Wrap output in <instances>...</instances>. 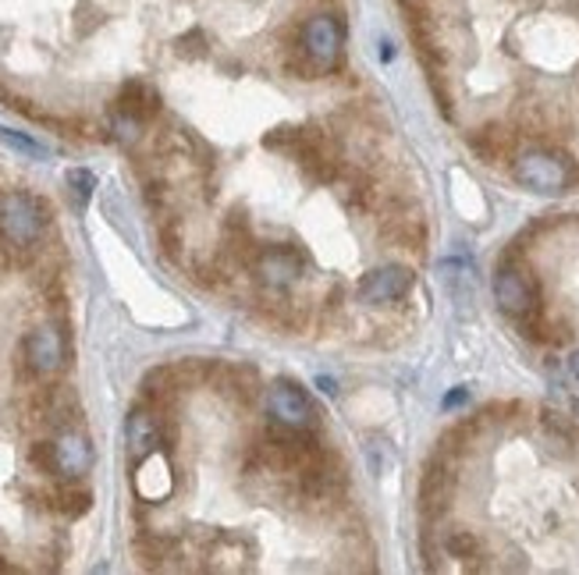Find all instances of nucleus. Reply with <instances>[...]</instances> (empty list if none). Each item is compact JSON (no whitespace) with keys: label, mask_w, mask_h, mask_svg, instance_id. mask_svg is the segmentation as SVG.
Listing matches in <instances>:
<instances>
[{"label":"nucleus","mask_w":579,"mask_h":575,"mask_svg":"<svg viewBox=\"0 0 579 575\" xmlns=\"http://www.w3.org/2000/svg\"><path fill=\"white\" fill-rule=\"evenodd\" d=\"M47 224H50V213L36 196L22 189L0 192V238H4L11 249H22V252L36 249L44 242Z\"/></svg>","instance_id":"f257e3e1"},{"label":"nucleus","mask_w":579,"mask_h":575,"mask_svg":"<svg viewBox=\"0 0 579 575\" xmlns=\"http://www.w3.org/2000/svg\"><path fill=\"white\" fill-rule=\"evenodd\" d=\"M491 288H494L497 310L512 320H522V324H527V320H533L537 310H541V285H537V277L516 260L497 263Z\"/></svg>","instance_id":"f03ea898"},{"label":"nucleus","mask_w":579,"mask_h":575,"mask_svg":"<svg viewBox=\"0 0 579 575\" xmlns=\"http://www.w3.org/2000/svg\"><path fill=\"white\" fill-rule=\"evenodd\" d=\"M512 178L537 196H558L569 189L572 164H569V157L555 150H522L512 160Z\"/></svg>","instance_id":"7ed1b4c3"},{"label":"nucleus","mask_w":579,"mask_h":575,"mask_svg":"<svg viewBox=\"0 0 579 575\" xmlns=\"http://www.w3.org/2000/svg\"><path fill=\"white\" fill-rule=\"evenodd\" d=\"M299 50H303V61H306V72L309 75H328L334 64L342 58V47H345V25L338 15H331V11H320L306 25H303V39H299Z\"/></svg>","instance_id":"20e7f679"},{"label":"nucleus","mask_w":579,"mask_h":575,"mask_svg":"<svg viewBox=\"0 0 579 575\" xmlns=\"http://www.w3.org/2000/svg\"><path fill=\"white\" fill-rule=\"evenodd\" d=\"M22 363L33 373L36 380H50L58 377L69 363V341H64V330L53 324H39L22 338Z\"/></svg>","instance_id":"39448f33"},{"label":"nucleus","mask_w":579,"mask_h":575,"mask_svg":"<svg viewBox=\"0 0 579 575\" xmlns=\"http://www.w3.org/2000/svg\"><path fill=\"white\" fill-rule=\"evenodd\" d=\"M267 412H271V420L278 426H288V430H313L317 426V405L292 380L271 384V391H267Z\"/></svg>","instance_id":"423d86ee"},{"label":"nucleus","mask_w":579,"mask_h":575,"mask_svg":"<svg viewBox=\"0 0 579 575\" xmlns=\"http://www.w3.org/2000/svg\"><path fill=\"white\" fill-rule=\"evenodd\" d=\"M93 470V445L89 437L78 430V426H64V430L53 434L50 440V473L61 476L64 484L69 479H83Z\"/></svg>","instance_id":"0eeeda50"},{"label":"nucleus","mask_w":579,"mask_h":575,"mask_svg":"<svg viewBox=\"0 0 579 575\" xmlns=\"http://www.w3.org/2000/svg\"><path fill=\"white\" fill-rule=\"evenodd\" d=\"M412 288V271L402 263H381L373 266L370 274H362V280L356 285V296L370 305H387L406 299Z\"/></svg>","instance_id":"6e6552de"},{"label":"nucleus","mask_w":579,"mask_h":575,"mask_svg":"<svg viewBox=\"0 0 579 575\" xmlns=\"http://www.w3.org/2000/svg\"><path fill=\"white\" fill-rule=\"evenodd\" d=\"M303 271H306V260L295 246H267L256 257V277L271 291H288L303 277Z\"/></svg>","instance_id":"1a4fd4ad"},{"label":"nucleus","mask_w":579,"mask_h":575,"mask_svg":"<svg viewBox=\"0 0 579 575\" xmlns=\"http://www.w3.org/2000/svg\"><path fill=\"white\" fill-rule=\"evenodd\" d=\"M125 440H128V454L136 462H143L146 454L160 451V445H164V426H160L157 412L150 409H132L128 420H125Z\"/></svg>","instance_id":"9d476101"},{"label":"nucleus","mask_w":579,"mask_h":575,"mask_svg":"<svg viewBox=\"0 0 579 575\" xmlns=\"http://www.w3.org/2000/svg\"><path fill=\"white\" fill-rule=\"evenodd\" d=\"M174 487V476H171V465L160 459V451L146 454V459L139 462V473H136V490L143 501H164L168 493Z\"/></svg>","instance_id":"9b49d317"},{"label":"nucleus","mask_w":579,"mask_h":575,"mask_svg":"<svg viewBox=\"0 0 579 575\" xmlns=\"http://www.w3.org/2000/svg\"><path fill=\"white\" fill-rule=\"evenodd\" d=\"M114 107H118V111H125V114L143 117V122H150V117L160 114V92L150 83H143V78H132V83L121 86Z\"/></svg>","instance_id":"f8f14e48"},{"label":"nucleus","mask_w":579,"mask_h":575,"mask_svg":"<svg viewBox=\"0 0 579 575\" xmlns=\"http://www.w3.org/2000/svg\"><path fill=\"white\" fill-rule=\"evenodd\" d=\"M89 490L83 487H75V479H69V487H61V490H53L50 493V504L58 508L61 515H69V518H78V515H86L89 512Z\"/></svg>","instance_id":"ddd939ff"},{"label":"nucleus","mask_w":579,"mask_h":575,"mask_svg":"<svg viewBox=\"0 0 579 575\" xmlns=\"http://www.w3.org/2000/svg\"><path fill=\"white\" fill-rule=\"evenodd\" d=\"M64 185H69L75 207L83 210L89 199H93V192H97V175H93V171H86V167H72L69 175H64Z\"/></svg>","instance_id":"4468645a"},{"label":"nucleus","mask_w":579,"mask_h":575,"mask_svg":"<svg viewBox=\"0 0 579 575\" xmlns=\"http://www.w3.org/2000/svg\"><path fill=\"white\" fill-rule=\"evenodd\" d=\"M111 132H114V139L118 142H125V146H136L143 139V132H146V122L136 114H125V111H118L114 107V114H111Z\"/></svg>","instance_id":"2eb2a0df"},{"label":"nucleus","mask_w":579,"mask_h":575,"mask_svg":"<svg viewBox=\"0 0 579 575\" xmlns=\"http://www.w3.org/2000/svg\"><path fill=\"white\" fill-rule=\"evenodd\" d=\"M174 53H178V58H188V61L207 58V36H204V29H193V33H185V36L174 39Z\"/></svg>","instance_id":"dca6fc26"},{"label":"nucleus","mask_w":579,"mask_h":575,"mask_svg":"<svg viewBox=\"0 0 579 575\" xmlns=\"http://www.w3.org/2000/svg\"><path fill=\"white\" fill-rule=\"evenodd\" d=\"M0 142H8L11 150H19V153H25V157H47V150L39 146L36 139H29V136H22V132H11V128H0Z\"/></svg>","instance_id":"f3484780"},{"label":"nucleus","mask_w":579,"mask_h":575,"mask_svg":"<svg viewBox=\"0 0 579 575\" xmlns=\"http://www.w3.org/2000/svg\"><path fill=\"white\" fill-rule=\"evenodd\" d=\"M444 547H448V554H452V558H473L480 543H477L473 533L452 529V533H448V540H444Z\"/></svg>","instance_id":"a211bd4d"},{"label":"nucleus","mask_w":579,"mask_h":575,"mask_svg":"<svg viewBox=\"0 0 579 575\" xmlns=\"http://www.w3.org/2000/svg\"><path fill=\"white\" fill-rule=\"evenodd\" d=\"M469 398V391H466V387H459V391H452L448 398H444V412H452V409H459L463 405V401Z\"/></svg>","instance_id":"6ab92c4d"},{"label":"nucleus","mask_w":579,"mask_h":575,"mask_svg":"<svg viewBox=\"0 0 579 575\" xmlns=\"http://www.w3.org/2000/svg\"><path fill=\"white\" fill-rule=\"evenodd\" d=\"M317 387L324 395H338V380H334V377H317Z\"/></svg>","instance_id":"aec40b11"},{"label":"nucleus","mask_w":579,"mask_h":575,"mask_svg":"<svg viewBox=\"0 0 579 575\" xmlns=\"http://www.w3.org/2000/svg\"><path fill=\"white\" fill-rule=\"evenodd\" d=\"M569 373H572V377L579 380V349H576V352L569 355Z\"/></svg>","instance_id":"412c9836"},{"label":"nucleus","mask_w":579,"mask_h":575,"mask_svg":"<svg viewBox=\"0 0 579 575\" xmlns=\"http://www.w3.org/2000/svg\"><path fill=\"white\" fill-rule=\"evenodd\" d=\"M392 58H395V50H392V43L384 39V43H381V61H392Z\"/></svg>","instance_id":"4be33fe9"}]
</instances>
